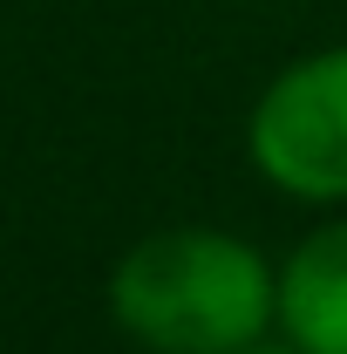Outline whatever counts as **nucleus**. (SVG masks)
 I'll list each match as a JSON object with an SVG mask.
<instances>
[{
	"instance_id": "f257e3e1",
	"label": "nucleus",
	"mask_w": 347,
	"mask_h": 354,
	"mask_svg": "<svg viewBox=\"0 0 347 354\" xmlns=\"http://www.w3.org/2000/svg\"><path fill=\"white\" fill-rule=\"evenodd\" d=\"M102 307L143 354H238L272 341V259L225 225H164L123 245Z\"/></svg>"
},
{
	"instance_id": "f03ea898",
	"label": "nucleus",
	"mask_w": 347,
	"mask_h": 354,
	"mask_svg": "<svg viewBox=\"0 0 347 354\" xmlns=\"http://www.w3.org/2000/svg\"><path fill=\"white\" fill-rule=\"evenodd\" d=\"M245 164L293 205L347 212V41L293 55L245 109Z\"/></svg>"
},
{
	"instance_id": "7ed1b4c3",
	"label": "nucleus",
	"mask_w": 347,
	"mask_h": 354,
	"mask_svg": "<svg viewBox=\"0 0 347 354\" xmlns=\"http://www.w3.org/2000/svg\"><path fill=\"white\" fill-rule=\"evenodd\" d=\"M272 341L347 354V212H327L272 259Z\"/></svg>"
},
{
	"instance_id": "20e7f679",
	"label": "nucleus",
	"mask_w": 347,
	"mask_h": 354,
	"mask_svg": "<svg viewBox=\"0 0 347 354\" xmlns=\"http://www.w3.org/2000/svg\"><path fill=\"white\" fill-rule=\"evenodd\" d=\"M238 354H293L286 341H252V348H238Z\"/></svg>"
}]
</instances>
